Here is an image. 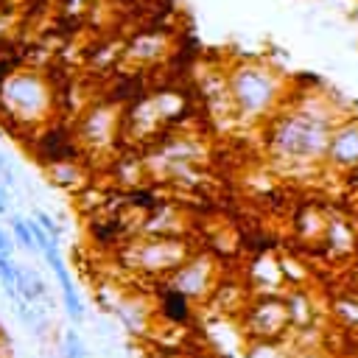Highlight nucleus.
<instances>
[{"instance_id": "13", "label": "nucleus", "mask_w": 358, "mask_h": 358, "mask_svg": "<svg viewBox=\"0 0 358 358\" xmlns=\"http://www.w3.org/2000/svg\"><path fill=\"white\" fill-rule=\"evenodd\" d=\"M333 313L338 316V322L344 327H358V299L355 296H341L333 308Z\"/></svg>"}, {"instance_id": "19", "label": "nucleus", "mask_w": 358, "mask_h": 358, "mask_svg": "<svg viewBox=\"0 0 358 358\" xmlns=\"http://www.w3.org/2000/svg\"><path fill=\"white\" fill-rule=\"evenodd\" d=\"M350 182H352V187L358 190V168H355V171H350Z\"/></svg>"}, {"instance_id": "20", "label": "nucleus", "mask_w": 358, "mask_h": 358, "mask_svg": "<svg viewBox=\"0 0 358 358\" xmlns=\"http://www.w3.org/2000/svg\"><path fill=\"white\" fill-rule=\"evenodd\" d=\"M8 213V207H6V199H0V215H6Z\"/></svg>"}, {"instance_id": "18", "label": "nucleus", "mask_w": 358, "mask_h": 358, "mask_svg": "<svg viewBox=\"0 0 358 358\" xmlns=\"http://www.w3.org/2000/svg\"><path fill=\"white\" fill-rule=\"evenodd\" d=\"M294 358H330V355L322 352V350H308V352H296Z\"/></svg>"}, {"instance_id": "9", "label": "nucleus", "mask_w": 358, "mask_h": 358, "mask_svg": "<svg viewBox=\"0 0 358 358\" xmlns=\"http://www.w3.org/2000/svg\"><path fill=\"white\" fill-rule=\"evenodd\" d=\"M285 305H288V319H291V327L302 330V327H310L316 322V305H313V296L305 291V288H294L285 294Z\"/></svg>"}, {"instance_id": "2", "label": "nucleus", "mask_w": 358, "mask_h": 358, "mask_svg": "<svg viewBox=\"0 0 358 358\" xmlns=\"http://www.w3.org/2000/svg\"><path fill=\"white\" fill-rule=\"evenodd\" d=\"M224 90H227L229 112L249 123L271 117L282 98L280 76L271 67L257 64V62L235 64L224 78Z\"/></svg>"}, {"instance_id": "1", "label": "nucleus", "mask_w": 358, "mask_h": 358, "mask_svg": "<svg viewBox=\"0 0 358 358\" xmlns=\"http://www.w3.org/2000/svg\"><path fill=\"white\" fill-rule=\"evenodd\" d=\"M338 123L341 120L330 117V106L322 98L310 103H299L296 109H288L271 117L268 148L282 165H291L296 171L316 168L327 162L330 134H333V126Z\"/></svg>"}, {"instance_id": "15", "label": "nucleus", "mask_w": 358, "mask_h": 358, "mask_svg": "<svg viewBox=\"0 0 358 358\" xmlns=\"http://www.w3.org/2000/svg\"><path fill=\"white\" fill-rule=\"evenodd\" d=\"M87 350H84V341L78 338L76 330H64L62 336V358H84Z\"/></svg>"}, {"instance_id": "16", "label": "nucleus", "mask_w": 358, "mask_h": 358, "mask_svg": "<svg viewBox=\"0 0 358 358\" xmlns=\"http://www.w3.org/2000/svg\"><path fill=\"white\" fill-rule=\"evenodd\" d=\"M34 218L42 224V229L50 235V241H53V243H59V241H62V227L56 224V218H53L50 213H45V210H39V207H36V210H34Z\"/></svg>"}, {"instance_id": "12", "label": "nucleus", "mask_w": 358, "mask_h": 358, "mask_svg": "<svg viewBox=\"0 0 358 358\" xmlns=\"http://www.w3.org/2000/svg\"><path fill=\"white\" fill-rule=\"evenodd\" d=\"M11 238L20 249L25 252H36V243H34V235H31V227H28V218L22 215H11Z\"/></svg>"}, {"instance_id": "3", "label": "nucleus", "mask_w": 358, "mask_h": 358, "mask_svg": "<svg viewBox=\"0 0 358 358\" xmlns=\"http://www.w3.org/2000/svg\"><path fill=\"white\" fill-rule=\"evenodd\" d=\"M0 106L6 109L8 117L20 123H39L50 117L53 109V90L50 84L34 73V70H17L0 92Z\"/></svg>"}, {"instance_id": "4", "label": "nucleus", "mask_w": 358, "mask_h": 358, "mask_svg": "<svg viewBox=\"0 0 358 358\" xmlns=\"http://www.w3.org/2000/svg\"><path fill=\"white\" fill-rule=\"evenodd\" d=\"M187 257L190 249L176 235H148L145 241L126 246V263L148 277H171Z\"/></svg>"}, {"instance_id": "6", "label": "nucleus", "mask_w": 358, "mask_h": 358, "mask_svg": "<svg viewBox=\"0 0 358 358\" xmlns=\"http://www.w3.org/2000/svg\"><path fill=\"white\" fill-rule=\"evenodd\" d=\"M165 285L179 291L190 302H201L215 294V263L207 255H190L171 277H165Z\"/></svg>"}, {"instance_id": "8", "label": "nucleus", "mask_w": 358, "mask_h": 358, "mask_svg": "<svg viewBox=\"0 0 358 358\" xmlns=\"http://www.w3.org/2000/svg\"><path fill=\"white\" fill-rule=\"evenodd\" d=\"M319 241L324 243V252H330L336 257H344L355 249V232H352L350 221H344V218H327V227Z\"/></svg>"}, {"instance_id": "17", "label": "nucleus", "mask_w": 358, "mask_h": 358, "mask_svg": "<svg viewBox=\"0 0 358 358\" xmlns=\"http://www.w3.org/2000/svg\"><path fill=\"white\" fill-rule=\"evenodd\" d=\"M14 246H17V243H14V238H11V235H8V232L0 227V252L11 257V255H14Z\"/></svg>"}, {"instance_id": "14", "label": "nucleus", "mask_w": 358, "mask_h": 358, "mask_svg": "<svg viewBox=\"0 0 358 358\" xmlns=\"http://www.w3.org/2000/svg\"><path fill=\"white\" fill-rule=\"evenodd\" d=\"M50 176H53V182H59V185H73V182L78 179V165H76L73 159L53 162V165H50Z\"/></svg>"}, {"instance_id": "5", "label": "nucleus", "mask_w": 358, "mask_h": 358, "mask_svg": "<svg viewBox=\"0 0 358 358\" xmlns=\"http://www.w3.org/2000/svg\"><path fill=\"white\" fill-rule=\"evenodd\" d=\"M241 316H243V333L252 341H280L291 327L288 305L285 296L280 294H255L243 305Z\"/></svg>"}, {"instance_id": "10", "label": "nucleus", "mask_w": 358, "mask_h": 358, "mask_svg": "<svg viewBox=\"0 0 358 358\" xmlns=\"http://www.w3.org/2000/svg\"><path fill=\"white\" fill-rule=\"evenodd\" d=\"M190 299L187 296H182L179 291H173V288H162L159 291V313H162V319L165 322H171V324H185V322H190Z\"/></svg>"}, {"instance_id": "7", "label": "nucleus", "mask_w": 358, "mask_h": 358, "mask_svg": "<svg viewBox=\"0 0 358 358\" xmlns=\"http://www.w3.org/2000/svg\"><path fill=\"white\" fill-rule=\"evenodd\" d=\"M327 165L341 173H350L358 168V120H341L338 126H333Z\"/></svg>"}, {"instance_id": "11", "label": "nucleus", "mask_w": 358, "mask_h": 358, "mask_svg": "<svg viewBox=\"0 0 358 358\" xmlns=\"http://www.w3.org/2000/svg\"><path fill=\"white\" fill-rule=\"evenodd\" d=\"M117 319H120V324H123L129 333H140V330H145L151 313H148V308H143L140 302H120V305H117Z\"/></svg>"}]
</instances>
